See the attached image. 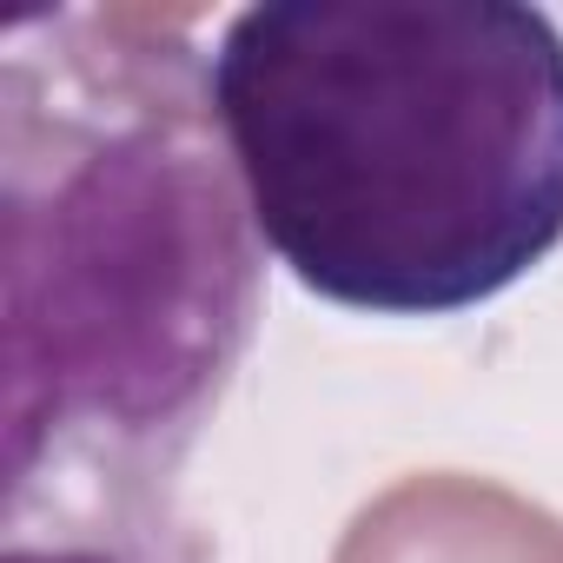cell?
Masks as SVG:
<instances>
[{"label": "cell", "mask_w": 563, "mask_h": 563, "mask_svg": "<svg viewBox=\"0 0 563 563\" xmlns=\"http://www.w3.org/2000/svg\"><path fill=\"white\" fill-rule=\"evenodd\" d=\"M8 477H173L258 332V232L206 60L133 21L8 34Z\"/></svg>", "instance_id": "cell-1"}, {"label": "cell", "mask_w": 563, "mask_h": 563, "mask_svg": "<svg viewBox=\"0 0 563 563\" xmlns=\"http://www.w3.org/2000/svg\"><path fill=\"white\" fill-rule=\"evenodd\" d=\"M206 93L258 245L365 319H457L563 245V34L523 0L239 8Z\"/></svg>", "instance_id": "cell-2"}, {"label": "cell", "mask_w": 563, "mask_h": 563, "mask_svg": "<svg viewBox=\"0 0 563 563\" xmlns=\"http://www.w3.org/2000/svg\"><path fill=\"white\" fill-rule=\"evenodd\" d=\"M8 563H206V543L159 477L54 464L8 477Z\"/></svg>", "instance_id": "cell-3"}]
</instances>
